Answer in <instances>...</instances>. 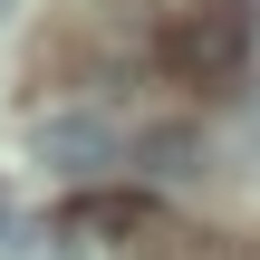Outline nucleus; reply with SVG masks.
Returning a JSON list of instances; mask_svg holds the SVG:
<instances>
[{
	"instance_id": "nucleus-1",
	"label": "nucleus",
	"mask_w": 260,
	"mask_h": 260,
	"mask_svg": "<svg viewBox=\"0 0 260 260\" xmlns=\"http://www.w3.org/2000/svg\"><path fill=\"white\" fill-rule=\"evenodd\" d=\"M241 58H251V10H241V0H193V10H174V29H164V68H174V77L222 87V77H241Z\"/></svg>"
},
{
	"instance_id": "nucleus-2",
	"label": "nucleus",
	"mask_w": 260,
	"mask_h": 260,
	"mask_svg": "<svg viewBox=\"0 0 260 260\" xmlns=\"http://www.w3.org/2000/svg\"><path fill=\"white\" fill-rule=\"evenodd\" d=\"M29 154H39L58 183H87V174H116V164H125V125L96 116V106H58V116L29 125Z\"/></svg>"
},
{
	"instance_id": "nucleus-3",
	"label": "nucleus",
	"mask_w": 260,
	"mask_h": 260,
	"mask_svg": "<svg viewBox=\"0 0 260 260\" xmlns=\"http://www.w3.org/2000/svg\"><path fill=\"white\" fill-rule=\"evenodd\" d=\"M145 222H154L145 193H87V203H68V232H145Z\"/></svg>"
},
{
	"instance_id": "nucleus-4",
	"label": "nucleus",
	"mask_w": 260,
	"mask_h": 260,
	"mask_svg": "<svg viewBox=\"0 0 260 260\" xmlns=\"http://www.w3.org/2000/svg\"><path fill=\"white\" fill-rule=\"evenodd\" d=\"M135 154H145V174H164V183H193V174H203V164H193V154H203L193 135H145Z\"/></svg>"
},
{
	"instance_id": "nucleus-5",
	"label": "nucleus",
	"mask_w": 260,
	"mask_h": 260,
	"mask_svg": "<svg viewBox=\"0 0 260 260\" xmlns=\"http://www.w3.org/2000/svg\"><path fill=\"white\" fill-rule=\"evenodd\" d=\"M10 241H19V212H10V183H0V260H10Z\"/></svg>"
},
{
	"instance_id": "nucleus-6",
	"label": "nucleus",
	"mask_w": 260,
	"mask_h": 260,
	"mask_svg": "<svg viewBox=\"0 0 260 260\" xmlns=\"http://www.w3.org/2000/svg\"><path fill=\"white\" fill-rule=\"evenodd\" d=\"M39 241H48V251H10V260H68V251H58V232H39Z\"/></svg>"
},
{
	"instance_id": "nucleus-7",
	"label": "nucleus",
	"mask_w": 260,
	"mask_h": 260,
	"mask_svg": "<svg viewBox=\"0 0 260 260\" xmlns=\"http://www.w3.org/2000/svg\"><path fill=\"white\" fill-rule=\"evenodd\" d=\"M241 154H251V174H260V116H251V135H241Z\"/></svg>"
},
{
	"instance_id": "nucleus-8",
	"label": "nucleus",
	"mask_w": 260,
	"mask_h": 260,
	"mask_svg": "<svg viewBox=\"0 0 260 260\" xmlns=\"http://www.w3.org/2000/svg\"><path fill=\"white\" fill-rule=\"evenodd\" d=\"M10 19H19V0H0V29H10Z\"/></svg>"
},
{
	"instance_id": "nucleus-9",
	"label": "nucleus",
	"mask_w": 260,
	"mask_h": 260,
	"mask_svg": "<svg viewBox=\"0 0 260 260\" xmlns=\"http://www.w3.org/2000/svg\"><path fill=\"white\" fill-rule=\"evenodd\" d=\"M241 10H251V29H260V0H241Z\"/></svg>"
}]
</instances>
